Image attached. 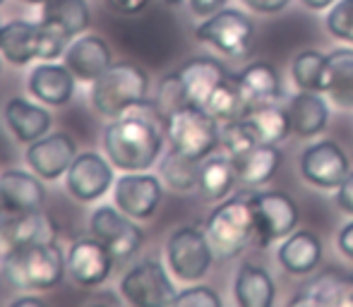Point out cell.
<instances>
[{"label": "cell", "mask_w": 353, "mask_h": 307, "mask_svg": "<svg viewBox=\"0 0 353 307\" xmlns=\"http://www.w3.org/2000/svg\"><path fill=\"white\" fill-rule=\"evenodd\" d=\"M106 5L113 10V12H121V14H137V12H142V10L147 8L149 0H106Z\"/></svg>", "instance_id": "cell-43"}, {"label": "cell", "mask_w": 353, "mask_h": 307, "mask_svg": "<svg viewBox=\"0 0 353 307\" xmlns=\"http://www.w3.org/2000/svg\"><path fill=\"white\" fill-rule=\"evenodd\" d=\"M351 305H353V276H351Z\"/></svg>", "instance_id": "cell-50"}, {"label": "cell", "mask_w": 353, "mask_h": 307, "mask_svg": "<svg viewBox=\"0 0 353 307\" xmlns=\"http://www.w3.org/2000/svg\"><path fill=\"white\" fill-rule=\"evenodd\" d=\"M200 163L197 158H190L185 154L171 149L161 161V176L166 185L176 192H190L197 187V173H200Z\"/></svg>", "instance_id": "cell-35"}, {"label": "cell", "mask_w": 353, "mask_h": 307, "mask_svg": "<svg viewBox=\"0 0 353 307\" xmlns=\"http://www.w3.org/2000/svg\"><path fill=\"white\" fill-rule=\"evenodd\" d=\"M322 240L312 231H293L279 245V264L291 276H307L322 264Z\"/></svg>", "instance_id": "cell-22"}, {"label": "cell", "mask_w": 353, "mask_h": 307, "mask_svg": "<svg viewBox=\"0 0 353 307\" xmlns=\"http://www.w3.org/2000/svg\"><path fill=\"white\" fill-rule=\"evenodd\" d=\"M113 200L116 207L128 214L130 219L147 221L157 214L159 204L163 200V185L157 176L140 173H128L121 176L113 185Z\"/></svg>", "instance_id": "cell-12"}, {"label": "cell", "mask_w": 353, "mask_h": 307, "mask_svg": "<svg viewBox=\"0 0 353 307\" xmlns=\"http://www.w3.org/2000/svg\"><path fill=\"white\" fill-rule=\"evenodd\" d=\"M27 163L41 180H58L65 176L70 163L77 156V145L68 132L43 135L41 140L27 147Z\"/></svg>", "instance_id": "cell-15"}, {"label": "cell", "mask_w": 353, "mask_h": 307, "mask_svg": "<svg viewBox=\"0 0 353 307\" xmlns=\"http://www.w3.org/2000/svg\"><path fill=\"white\" fill-rule=\"evenodd\" d=\"M149 92V77L142 67L132 63H113L99 79L92 82V106L101 116L118 118L132 106L147 98Z\"/></svg>", "instance_id": "cell-3"}, {"label": "cell", "mask_w": 353, "mask_h": 307, "mask_svg": "<svg viewBox=\"0 0 353 307\" xmlns=\"http://www.w3.org/2000/svg\"><path fill=\"white\" fill-rule=\"evenodd\" d=\"M236 180V166L228 154L226 156H207L200 163V173H197V192L205 202H221L231 195Z\"/></svg>", "instance_id": "cell-30"}, {"label": "cell", "mask_w": 353, "mask_h": 307, "mask_svg": "<svg viewBox=\"0 0 353 307\" xmlns=\"http://www.w3.org/2000/svg\"><path fill=\"white\" fill-rule=\"evenodd\" d=\"M3 27H5V24H3V22H0V34H3Z\"/></svg>", "instance_id": "cell-51"}, {"label": "cell", "mask_w": 353, "mask_h": 307, "mask_svg": "<svg viewBox=\"0 0 353 307\" xmlns=\"http://www.w3.org/2000/svg\"><path fill=\"white\" fill-rule=\"evenodd\" d=\"M260 145L252 135V130L248 127V123L243 118L238 120H228L223 123L221 127V149L228 154V156H241L243 151H248L250 147Z\"/></svg>", "instance_id": "cell-36"}, {"label": "cell", "mask_w": 353, "mask_h": 307, "mask_svg": "<svg viewBox=\"0 0 353 307\" xmlns=\"http://www.w3.org/2000/svg\"><path fill=\"white\" fill-rule=\"evenodd\" d=\"M68 262L61 247L53 242L14 247L3 257V276L10 286L22 290H46L63 281Z\"/></svg>", "instance_id": "cell-2"}, {"label": "cell", "mask_w": 353, "mask_h": 307, "mask_svg": "<svg viewBox=\"0 0 353 307\" xmlns=\"http://www.w3.org/2000/svg\"><path fill=\"white\" fill-rule=\"evenodd\" d=\"M74 82H77V77L72 75L65 63H63V65L41 63V65H37L29 72L27 89L34 98H39V101L43 103V106L61 108L72 98Z\"/></svg>", "instance_id": "cell-20"}, {"label": "cell", "mask_w": 353, "mask_h": 307, "mask_svg": "<svg viewBox=\"0 0 353 307\" xmlns=\"http://www.w3.org/2000/svg\"><path fill=\"white\" fill-rule=\"evenodd\" d=\"M325 75H327V56L315 48L303 51L293 58L291 77L298 89L303 92H325Z\"/></svg>", "instance_id": "cell-34"}, {"label": "cell", "mask_w": 353, "mask_h": 307, "mask_svg": "<svg viewBox=\"0 0 353 307\" xmlns=\"http://www.w3.org/2000/svg\"><path fill=\"white\" fill-rule=\"evenodd\" d=\"M325 27L334 39L353 43V0H336L327 12Z\"/></svg>", "instance_id": "cell-37"}, {"label": "cell", "mask_w": 353, "mask_h": 307, "mask_svg": "<svg viewBox=\"0 0 353 307\" xmlns=\"http://www.w3.org/2000/svg\"><path fill=\"white\" fill-rule=\"evenodd\" d=\"M3 3H5V0H0V5H3Z\"/></svg>", "instance_id": "cell-52"}, {"label": "cell", "mask_w": 353, "mask_h": 307, "mask_svg": "<svg viewBox=\"0 0 353 307\" xmlns=\"http://www.w3.org/2000/svg\"><path fill=\"white\" fill-rule=\"evenodd\" d=\"M39 24L27 22V19H14L3 27L0 34V53L8 63L22 67L39 58Z\"/></svg>", "instance_id": "cell-29"}, {"label": "cell", "mask_w": 353, "mask_h": 307, "mask_svg": "<svg viewBox=\"0 0 353 307\" xmlns=\"http://www.w3.org/2000/svg\"><path fill=\"white\" fill-rule=\"evenodd\" d=\"M349 173V156L332 140H320L315 145L305 147L301 156L303 180L312 187H320V190H336Z\"/></svg>", "instance_id": "cell-11"}, {"label": "cell", "mask_w": 353, "mask_h": 307, "mask_svg": "<svg viewBox=\"0 0 353 307\" xmlns=\"http://www.w3.org/2000/svg\"><path fill=\"white\" fill-rule=\"evenodd\" d=\"M243 120L248 123V127L252 130L260 145H281L283 140H288V135H293L288 111L281 106H274L272 101L250 106Z\"/></svg>", "instance_id": "cell-28"}, {"label": "cell", "mask_w": 353, "mask_h": 307, "mask_svg": "<svg viewBox=\"0 0 353 307\" xmlns=\"http://www.w3.org/2000/svg\"><path fill=\"white\" fill-rule=\"evenodd\" d=\"M303 5H305L307 10H327L332 8V3H336V0H301Z\"/></svg>", "instance_id": "cell-46"}, {"label": "cell", "mask_w": 353, "mask_h": 307, "mask_svg": "<svg viewBox=\"0 0 353 307\" xmlns=\"http://www.w3.org/2000/svg\"><path fill=\"white\" fill-rule=\"evenodd\" d=\"M288 305H351V276L336 269H327L312 276Z\"/></svg>", "instance_id": "cell-23"}, {"label": "cell", "mask_w": 353, "mask_h": 307, "mask_svg": "<svg viewBox=\"0 0 353 307\" xmlns=\"http://www.w3.org/2000/svg\"><path fill=\"white\" fill-rule=\"evenodd\" d=\"M12 305H17V307H24V305H48V300L46 298H39V295H27V298L12 300Z\"/></svg>", "instance_id": "cell-45"}, {"label": "cell", "mask_w": 353, "mask_h": 307, "mask_svg": "<svg viewBox=\"0 0 353 307\" xmlns=\"http://www.w3.org/2000/svg\"><path fill=\"white\" fill-rule=\"evenodd\" d=\"M3 118L8 130L14 135V140L22 142V145H32L51 130V111L19 96L10 98L5 103Z\"/></svg>", "instance_id": "cell-21"}, {"label": "cell", "mask_w": 353, "mask_h": 307, "mask_svg": "<svg viewBox=\"0 0 353 307\" xmlns=\"http://www.w3.org/2000/svg\"><path fill=\"white\" fill-rule=\"evenodd\" d=\"M255 224V242L267 247L276 240H283L298 229L301 209L286 192H255L248 197Z\"/></svg>", "instance_id": "cell-7"}, {"label": "cell", "mask_w": 353, "mask_h": 307, "mask_svg": "<svg viewBox=\"0 0 353 307\" xmlns=\"http://www.w3.org/2000/svg\"><path fill=\"white\" fill-rule=\"evenodd\" d=\"M166 137V116L157 101L144 98L118 116L103 130V151L108 161L125 173L149 171L159 161Z\"/></svg>", "instance_id": "cell-1"}, {"label": "cell", "mask_w": 353, "mask_h": 307, "mask_svg": "<svg viewBox=\"0 0 353 307\" xmlns=\"http://www.w3.org/2000/svg\"><path fill=\"white\" fill-rule=\"evenodd\" d=\"M245 3V8H250L252 12H260V14H279L293 0H241Z\"/></svg>", "instance_id": "cell-40"}, {"label": "cell", "mask_w": 353, "mask_h": 307, "mask_svg": "<svg viewBox=\"0 0 353 307\" xmlns=\"http://www.w3.org/2000/svg\"><path fill=\"white\" fill-rule=\"evenodd\" d=\"M176 77L185 101L190 106H205L210 94L231 75L223 67V63L214 61V58H190L178 67Z\"/></svg>", "instance_id": "cell-18"}, {"label": "cell", "mask_w": 353, "mask_h": 307, "mask_svg": "<svg viewBox=\"0 0 353 307\" xmlns=\"http://www.w3.org/2000/svg\"><path fill=\"white\" fill-rule=\"evenodd\" d=\"M336 245H339V252L346 257V260L353 262V221L344 226L339 231V237H336Z\"/></svg>", "instance_id": "cell-44"}, {"label": "cell", "mask_w": 353, "mask_h": 307, "mask_svg": "<svg viewBox=\"0 0 353 307\" xmlns=\"http://www.w3.org/2000/svg\"><path fill=\"white\" fill-rule=\"evenodd\" d=\"M56 231L43 211H24V214H5L0 219V247L5 252L14 247L53 242Z\"/></svg>", "instance_id": "cell-19"}, {"label": "cell", "mask_w": 353, "mask_h": 307, "mask_svg": "<svg viewBox=\"0 0 353 307\" xmlns=\"http://www.w3.org/2000/svg\"><path fill=\"white\" fill-rule=\"evenodd\" d=\"M188 3H190L192 14H197V17H212L214 12L226 8L228 0H188Z\"/></svg>", "instance_id": "cell-42"}, {"label": "cell", "mask_w": 353, "mask_h": 307, "mask_svg": "<svg viewBox=\"0 0 353 307\" xmlns=\"http://www.w3.org/2000/svg\"><path fill=\"white\" fill-rule=\"evenodd\" d=\"M233 298L241 307H270L276 298V284L262 264L243 262L233 279Z\"/></svg>", "instance_id": "cell-24"}, {"label": "cell", "mask_w": 353, "mask_h": 307, "mask_svg": "<svg viewBox=\"0 0 353 307\" xmlns=\"http://www.w3.org/2000/svg\"><path fill=\"white\" fill-rule=\"evenodd\" d=\"M163 3H166V5H171V8H176V5H181L183 0H163Z\"/></svg>", "instance_id": "cell-48"}, {"label": "cell", "mask_w": 353, "mask_h": 307, "mask_svg": "<svg viewBox=\"0 0 353 307\" xmlns=\"http://www.w3.org/2000/svg\"><path fill=\"white\" fill-rule=\"evenodd\" d=\"M63 63L70 67V72L79 82L92 84L113 65V53L99 34H79L65 48Z\"/></svg>", "instance_id": "cell-16"}, {"label": "cell", "mask_w": 353, "mask_h": 307, "mask_svg": "<svg viewBox=\"0 0 353 307\" xmlns=\"http://www.w3.org/2000/svg\"><path fill=\"white\" fill-rule=\"evenodd\" d=\"M166 137L171 149L205 161L221 147L219 120L202 106H183L166 116Z\"/></svg>", "instance_id": "cell-4"}, {"label": "cell", "mask_w": 353, "mask_h": 307, "mask_svg": "<svg viewBox=\"0 0 353 307\" xmlns=\"http://www.w3.org/2000/svg\"><path fill=\"white\" fill-rule=\"evenodd\" d=\"M202 108H207V113H212L216 120L228 123V120H238V118L245 116L250 103L245 101V96L241 94L238 84L233 82V77H228L226 82H221L210 94V98H207Z\"/></svg>", "instance_id": "cell-33"}, {"label": "cell", "mask_w": 353, "mask_h": 307, "mask_svg": "<svg viewBox=\"0 0 353 307\" xmlns=\"http://www.w3.org/2000/svg\"><path fill=\"white\" fill-rule=\"evenodd\" d=\"M22 3H27V5H46L48 0H22Z\"/></svg>", "instance_id": "cell-47"}, {"label": "cell", "mask_w": 353, "mask_h": 307, "mask_svg": "<svg viewBox=\"0 0 353 307\" xmlns=\"http://www.w3.org/2000/svg\"><path fill=\"white\" fill-rule=\"evenodd\" d=\"M231 161L236 166V176L243 185L262 187L279 171L283 154L279 145H255L248 151H243L241 156H231Z\"/></svg>", "instance_id": "cell-26"}, {"label": "cell", "mask_w": 353, "mask_h": 307, "mask_svg": "<svg viewBox=\"0 0 353 307\" xmlns=\"http://www.w3.org/2000/svg\"><path fill=\"white\" fill-rule=\"evenodd\" d=\"M41 22L61 29L70 39L87 32L92 14L84 0H48L41 10Z\"/></svg>", "instance_id": "cell-32"}, {"label": "cell", "mask_w": 353, "mask_h": 307, "mask_svg": "<svg viewBox=\"0 0 353 307\" xmlns=\"http://www.w3.org/2000/svg\"><path fill=\"white\" fill-rule=\"evenodd\" d=\"M173 305L178 307H219L221 298L210 286H190V288L181 290L173 298Z\"/></svg>", "instance_id": "cell-39"}, {"label": "cell", "mask_w": 353, "mask_h": 307, "mask_svg": "<svg viewBox=\"0 0 353 307\" xmlns=\"http://www.w3.org/2000/svg\"><path fill=\"white\" fill-rule=\"evenodd\" d=\"M5 216V207H3V202H0V219Z\"/></svg>", "instance_id": "cell-49"}, {"label": "cell", "mask_w": 353, "mask_h": 307, "mask_svg": "<svg viewBox=\"0 0 353 307\" xmlns=\"http://www.w3.org/2000/svg\"><path fill=\"white\" fill-rule=\"evenodd\" d=\"M207 237H210L214 255L221 260L241 255L248 242L255 240V224L248 197H228L221 200L207 216L205 224Z\"/></svg>", "instance_id": "cell-5"}, {"label": "cell", "mask_w": 353, "mask_h": 307, "mask_svg": "<svg viewBox=\"0 0 353 307\" xmlns=\"http://www.w3.org/2000/svg\"><path fill=\"white\" fill-rule=\"evenodd\" d=\"M89 231L97 240H101L116 260L132 257L144 242V233L128 214H123L118 207L103 204L89 219Z\"/></svg>", "instance_id": "cell-10"}, {"label": "cell", "mask_w": 353, "mask_h": 307, "mask_svg": "<svg viewBox=\"0 0 353 307\" xmlns=\"http://www.w3.org/2000/svg\"><path fill=\"white\" fill-rule=\"evenodd\" d=\"M195 39L228 58H243L255 39V22L241 10L223 8L212 17H205V22L195 29Z\"/></svg>", "instance_id": "cell-8"}, {"label": "cell", "mask_w": 353, "mask_h": 307, "mask_svg": "<svg viewBox=\"0 0 353 307\" xmlns=\"http://www.w3.org/2000/svg\"><path fill=\"white\" fill-rule=\"evenodd\" d=\"M325 94L339 108H353V48L327 53Z\"/></svg>", "instance_id": "cell-31"}, {"label": "cell", "mask_w": 353, "mask_h": 307, "mask_svg": "<svg viewBox=\"0 0 353 307\" xmlns=\"http://www.w3.org/2000/svg\"><path fill=\"white\" fill-rule=\"evenodd\" d=\"M291 130L301 140H310L325 132L330 123V106L320 96V92H298L286 106Z\"/></svg>", "instance_id": "cell-25"}, {"label": "cell", "mask_w": 353, "mask_h": 307, "mask_svg": "<svg viewBox=\"0 0 353 307\" xmlns=\"http://www.w3.org/2000/svg\"><path fill=\"white\" fill-rule=\"evenodd\" d=\"M39 32H41V36H39V61H56L65 53L68 41H70L68 34L43 22H39Z\"/></svg>", "instance_id": "cell-38"}, {"label": "cell", "mask_w": 353, "mask_h": 307, "mask_svg": "<svg viewBox=\"0 0 353 307\" xmlns=\"http://www.w3.org/2000/svg\"><path fill=\"white\" fill-rule=\"evenodd\" d=\"M123 298L135 307H163L173 305L176 288L166 269L157 260H144L135 264L121 279Z\"/></svg>", "instance_id": "cell-9"}, {"label": "cell", "mask_w": 353, "mask_h": 307, "mask_svg": "<svg viewBox=\"0 0 353 307\" xmlns=\"http://www.w3.org/2000/svg\"><path fill=\"white\" fill-rule=\"evenodd\" d=\"M233 82L238 84L241 94L245 96V101L250 106L255 103H267L274 101L281 94V75L272 63L267 61H255L250 65H245L241 72L231 75Z\"/></svg>", "instance_id": "cell-27"}, {"label": "cell", "mask_w": 353, "mask_h": 307, "mask_svg": "<svg viewBox=\"0 0 353 307\" xmlns=\"http://www.w3.org/2000/svg\"><path fill=\"white\" fill-rule=\"evenodd\" d=\"M113 185V163L94 151L77 154L65 173V187L77 202H97Z\"/></svg>", "instance_id": "cell-13"}, {"label": "cell", "mask_w": 353, "mask_h": 307, "mask_svg": "<svg viewBox=\"0 0 353 307\" xmlns=\"http://www.w3.org/2000/svg\"><path fill=\"white\" fill-rule=\"evenodd\" d=\"M0 202L5 207V214L41 211L46 204V187L37 173L32 176L19 168H10L0 173Z\"/></svg>", "instance_id": "cell-17"}, {"label": "cell", "mask_w": 353, "mask_h": 307, "mask_svg": "<svg viewBox=\"0 0 353 307\" xmlns=\"http://www.w3.org/2000/svg\"><path fill=\"white\" fill-rule=\"evenodd\" d=\"M113 252L103 245L97 237H82V240L72 242L68 250V274L77 281L84 288H97L111 276L113 269Z\"/></svg>", "instance_id": "cell-14"}, {"label": "cell", "mask_w": 353, "mask_h": 307, "mask_svg": "<svg viewBox=\"0 0 353 307\" xmlns=\"http://www.w3.org/2000/svg\"><path fill=\"white\" fill-rule=\"evenodd\" d=\"M334 200H336V207H339L341 211H346V214H353V171L344 178V182L336 187Z\"/></svg>", "instance_id": "cell-41"}, {"label": "cell", "mask_w": 353, "mask_h": 307, "mask_svg": "<svg viewBox=\"0 0 353 307\" xmlns=\"http://www.w3.org/2000/svg\"><path fill=\"white\" fill-rule=\"evenodd\" d=\"M166 260L176 279L185 284L205 279L214 262V247L207 237V231L197 226H181L168 235Z\"/></svg>", "instance_id": "cell-6"}]
</instances>
